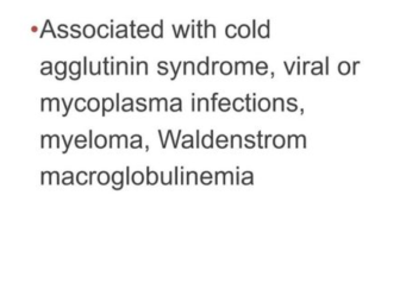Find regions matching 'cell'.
<instances>
[{"mask_svg":"<svg viewBox=\"0 0 406 289\" xmlns=\"http://www.w3.org/2000/svg\"><path fill=\"white\" fill-rule=\"evenodd\" d=\"M196 134H197V148H199V146H200V140H199V134H200V132H199V130H197Z\"/></svg>","mask_w":406,"mask_h":289,"instance_id":"obj_40","label":"cell"},{"mask_svg":"<svg viewBox=\"0 0 406 289\" xmlns=\"http://www.w3.org/2000/svg\"><path fill=\"white\" fill-rule=\"evenodd\" d=\"M219 66H220V73H222L223 75H229V74H231V72H233V65H231L230 62H228V61L219 63Z\"/></svg>","mask_w":406,"mask_h":289,"instance_id":"obj_5","label":"cell"},{"mask_svg":"<svg viewBox=\"0 0 406 289\" xmlns=\"http://www.w3.org/2000/svg\"><path fill=\"white\" fill-rule=\"evenodd\" d=\"M217 95H218V93H213L212 94V100H211V106H212V108H211V111H216V99H217Z\"/></svg>","mask_w":406,"mask_h":289,"instance_id":"obj_27","label":"cell"},{"mask_svg":"<svg viewBox=\"0 0 406 289\" xmlns=\"http://www.w3.org/2000/svg\"><path fill=\"white\" fill-rule=\"evenodd\" d=\"M186 182H187V184H190V183L197 184L198 183V174H197L196 172H188Z\"/></svg>","mask_w":406,"mask_h":289,"instance_id":"obj_15","label":"cell"},{"mask_svg":"<svg viewBox=\"0 0 406 289\" xmlns=\"http://www.w3.org/2000/svg\"><path fill=\"white\" fill-rule=\"evenodd\" d=\"M257 143H259V148L263 149V144H262V132L259 131L257 132Z\"/></svg>","mask_w":406,"mask_h":289,"instance_id":"obj_28","label":"cell"},{"mask_svg":"<svg viewBox=\"0 0 406 289\" xmlns=\"http://www.w3.org/2000/svg\"><path fill=\"white\" fill-rule=\"evenodd\" d=\"M178 172H179V168L178 167H175V184H178Z\"/></svg>","mask_w":406,"mask_h":289,"instance_id":"obj_44","label":"cell"},{"mask_svg":"<svg viewBox=\"0 0 406 289\" xmlns=\"http://www.w3.org/2000/svg\"><path fill=\"white\" fill-rule=\"evenodd\" d=\"M170 65V67H172V69L174 71V75L172 76V80H175L176 79V76H178V72H176V69H175V67H174V65H173V62H170L169 63Z\"/></svg>","mask_w":406,"mask_h":289,"instance_id":"obj_33","label":"cell"},{"mask_svg":"<svg viewBox=\"0 0 406 289\" xmlns=\"http://www.w3.org/2000/svg\"><path fill=\"white\" fill-rule=\"evenodd\" d=\"M269 138H273V135H268L265 137V145H263V148H268V140Z\"/></svg>","mask_w":406,"mask_h":289,"instance_id":"obj_35","label":"cell"},{"mask_svg":"<svg viewBox=\"0 0 406 289\" xmlns=\"http://www.w3.org/2000/svg\"><path fill=\"white\" fill-rule=\"evenodd\" d=\"M217 65H219L218 61H214V62L212 63V72H211V74H212V75L216 74V66Z\"/></svg>","mask_w":406,"mask_h":289,"instance_id":"obj_37","label":"cell"},{"mask_svg":"<svg viewBox=\"0 0 406 289\" xmlns=\"http://www.w3.org/2000/svg\"><path fill=\"white\" fill-rule=\"evenodd\" d=\"M182 65L185 66V67H184V75H187L186 71L188 68L192 69V75H196V68H194V63L193 62H191V61H190V62H184Z\"/></svg>","mask_w":406,"mask_h":289,"instance_id":"obj_21","label":"cell"},{"mask_svg":"<svg viewBox=\"0 0 406 289\" xmlns=\"http://www.w3.org/2000/svg\"><path fill=\"white\" fill-rule=\"evenodd\" d=\"M208 30L213 31V38H216V37H217L216 27H214V25H212V24H207V19H205V22H204V37H205V38H207Z\"/></svg>","mask_w":406,"mask_h":289,"instance_id":"obj_12","label":"cell"},{"mask_svg":"<svg viewBox=\"0 0 406 289\" xmlns=\"http://www.w3.org/2000/svg\"><path fill=\"white\" fill-rule=\"evenodd\" d=\"M271 19L267 20L266 24L260 25L259 29H257V33H259V36L261 38H269L271 34H269V30H271Z\"/></svg>","mask_w":406,"mask_h":289,"instance_id":"obj_1","label":"cell"},{"mask_svg":"<svg viewBox=\"0 0 406 289\" xmlns=\"http://www.w3.org/2000/svg\"><path fill=\"white\" fill-rule=\"evenodd\" d=\"M191 28H192V37L194 38V37H196V33H194V24L191 25Z\"/></svg>","mask_w":406,"mask_h":289,"instance_id":"obj_49","label":"cell"},{"mask_svg":"<svg viewBox=\"0 0 406 289\" xmlns=\"http://www.w3.org/2000/svg\"><path fill=\"white\" fill-rule=\"evenodd\" d=\"M243 66H244V62H236L235 63V74L239 75L240 74V68H242V72H243Z\"/></svg>","mask_w":406,"mask_h":289,"instance_id":"obj_23","label":"cell"},{"mask_svg":"<svg viewBox=\"0 0 406 289\" xmlns=\"http://www.w3.org/2000/svg\"><path fill=\"white\" fill-rule=\"evenodd\" d=\"M329 66H330V57L326 56L325 57V72H324V74H325V75H329V73H330Z\"/></svg>","mask_w":406,"mask_h":289,"instance_id":"obj_29","label":"cell"},{"mask_svg":"<svg viewBox=\"0 0 406 289\" xmlns=\"http://www.w3.org/2000/svg\"><path fill=\"white\" fill-rule=\"evenodd\" d=\"M251 137H254V136H251V135H248V136H245V148H248V149H251V148H255V145H256V143H255V141L253 140V141H250V138Z\"/></svg>","mask_w":406,"mask_h":289,"instance_id":"obj_20","label":"cell"},{"mask_svg":"<svg viewBox=\"0 0 406 289\" xmlns=\"http://www.w3.org/2000/svg\"><path fill=\"white\" fill-rule=\"evenodd\" d=\"M172 28H173V31H174V35H175V38H179V36H180V31H179V29H176V27L175 25H172Z\"/></svg>","mask_w":406,"mask_h":289,"instance_id":"obj_34","label":"cell"},{"mask_svg":"<svg viewBox=\"0 0 406 289\" xmlns=\"http://www.w3.org/2000/svg\"><path fill=\"white\" fill-rule=\"evenodd\" d=\"M210 101H208V99H206V98H199L198 99V111L200 112L202 111V108H203V106H205V111H210Z\"/></svg>","mask_w":406,"mask_h":289,"instance_id":"obj_13","label":"cell"},{"mask_svg":"<svg viewBox=\"0 0 406 289\" xmlns=\"http://www.w3.org/2000/svg\"><path fill=\"white\" fill-rule=\"evenodd\" d=\"M257 74H259V75H266L267 71H257Z\"/></svg>","mask_w":406,"mask_h":289,"instance_id":"obj_47","label":"cell"},{"mask_svg":"<svg viewBox=\"0 0 406 289\" xmlns=\"http://www.w3.org/2000/svg\"><path fill=\"white\" fill-rule=\"evenodd\" d=\"M350 71H352V66L348 62H346V61H343V62H341L340 65H338V73L340 74L348 75L350 73Z\"/></svg>","mask_w":406,"mask_h":289,"instance_id":"obj_6","label":"cell"},{"mask_svg":"<svg viewBox=\"0 0 406 289\" xmlns=\"http://www.w3.org/2000/svg\"><path fill=\"white\" fill-rule=\"evenodd\" d=\"M182 146H184L185 149H186V148H193V146H194L193 140H188V142L186 140H184V142H182Z\"/></svg>","mask_w":406,"mask_h":289,"instance_id":"obj_24","label":"cell"},{"mask_svg":"<svg viewBox=\"0 0 406 289\" xmlns=\"http://www.w3.org/2000/svg\"><path fill=\"white\" fill-rule=\"evenodd\" d=\"M170 103H172V104H176V103H178V105L182 106V101H181V99H179V98H174V99L170 100Z\"/></svg>","mask_w":406,"mask_h":289,"instance_id":"obj_36","label":"cell"},{"mask_svg":"<svg viewBox=\"0 0 406 289\" xmlns=\"http://www.w3.org/2000/svg\"><path fill=\"white\" fill-rule=\"evenodd\" d=\"M153 36L155 37V38H162V37H163V20H161L160 25H154Z\"/></svg>","mask_w":406,"mask_h":289,"instance_id":"obj_3","label":"cell"},{"mask_svg":"<svg viewBox=\"0 0 406 289\" xmlns=\"http://www.w3.org/2000/svg\"><path fill=\"white\" fill-rule=\"evenodd\" d=\"M259 108L260 111L262 112H267L269 108H271V103H269V100L267 99V98H262V99L259 100Z\"/></svg>","mask_w":406,"mask_h":289,"instance_id":"obj_11","label":"cell"},{"mask_svg":"<svg viewBox=\"0 0 406 289\" xmlns=\"http://www.w3.org/2000/svg\"><path fill=\"white\" fill-rule=\"evenodd\" d=\"M198 36L202 38L203 35H202V22H198Z\"/></svg>","mask_w":406,"mask_h":289,"instance_id":"obj_38","label":"cell"},{"mask_svg":"<svg viewBox=\"0 0 406 289\" xmlns=\"http://www.w3.org/2000/svg\"><path fill=\"white\" fill-rule=\"evenodd\" d=\"M250 101H251V98L250 95H246L245 97V108H246V111L248 112H251V105H250Z\"/></svg>","mask_w":406,"mask_h":289,"instance_id":"obj_25","label":"cell"},{"mask_svg":"<svg viewBox=\"0 0 406 289\" xmlns=\"http://www.w3.org/2000/svg\"><path fill=\"white\" fill-rule=\"evenodd\" d=\"M243 108H244V100L241 99V98H237V99H235V101H234V109H235V111L241 112Z\"/></svg>","mask_w":406,"mask_h":289,"instance_id":"obj_16","label":"cell"},{"mask_svg":"<svg viewBox=\"0 0 406 289\" xmlns=\"http://www.w3.org/2000/svg\"><path fill=\"white\" fill-rule=\"evenodd\" d=\"M198 73L200 75H208V74H210V72H208L207 68H206V62H205V61H203V62H199Z\"/></svg>","mask_w":406,"mask_h":289,"instance_id":"obj_19","label":"cell"},{"mask_svg":"<svg viewBox=\"0 0 406 289\" xmlns=\"http://www.w3.org/2000/svg\"><path fill=\"white\" fill-rule=\"evenodd\" d=\"M255 68H256V72L257 71H267V69H268V65H267L266 62H259Z\"/></svg>","mask_w":406,"mask_h":289,"instance_id":"obj_22","label":"cell"},{"mask_svg":"<svg viewBox=\"0 0 406 289\" xmlns=\"http://www.w3.org/2000/svg\"><path fill=\"white\" fill-rule=\"evenodd\" d=\"M236 175H237V182H236V183L240 184V183H241V181H240V172H237Z\"/></svg>","mask_w":406,"mask_h":289,"instance_id":"obj_48","label":"cell"},{"mask_svg":"<svg viewBox=\"0 0 406 289\" xmlns=\"http://www.w3.org/2000/svg\"><path fill=\"white\" fill-rule=\"evenodd\" d=\"M230 100L228 99V98H223V99H220L218 106H219V109L223 112H228L229 109H230Z\"/></svg>","mask_w":406,"mask_h":289,"instance_id":"obj_9","label":"cell"},{"mask_svg":"<svg viewBox=\"0 0 406 289\" xmlns=\"http://www.w3.org/2000/svg\"><path fill=\"white\" fill-rule=\"evenodd\" d=\"M297 66H298V75L301 74V71H300V61H299V57H298V61H297Z\"/></svg>","mask_w":406,"mask_h":289,"instance_id":"obj_43","label":"cell"},{"mask_svg":"<svg viewBox=\"0 0 406 289\" xmlns=\"http://www.w3.org/2000/svg\"><path fill=\"white\" fill-rule=\"evenodd\" d=\"M216 144H217V146L220 149H224V148H227V146H229V140L227 136L225 135L218 136V137H217Z\"/></svg>","mask_w":406,"mask_h":289,"instance_id":"obj_7","label":"cell"},{"mask_svg":"<svg viewBox=\"0 0 406 289\" xmlns=\"http://www.w3.org/2000/svg\"><path fill=\"white\" fill-rule=\"evenodd\" d=\"M359 65H360V62H358V61L353 63V74L354 75H356V66H359Z\"/></svg>","mask_w":406,"mask_h":289,"instance_id":"obj_39","label":"cell"},{"mask_svg":"<svg viewBox=\"0 0 406 289\" xmlns=\"http://www.w3.org/2000/svg\"><path fill=\"white\" fill-rule=\"evenodd\" d=\"M256 19H253V30H251V36H253V38H255V37H256Z\"/></svg>","mask_w":406,"mask_h":289,"instance_id":"obj_30","label":"cell"},{"mask_svg":"<svg viewBox=\"0 0 406 289\" xmlns=\"http://www.w3.org/2000/svg\"><path fill=\"white\" fill-rule=\"evenodd\" d=\"M212 182V175L210 172H204L202 175V183L210 184Z\"/></svg>","mask_w":406,"mask_h":289,"instance_id":"obj_18","label":"cell"},{"mask_svg":"<svg viewBox=\"0 0 406 289\" xmlns=\"http://www.w3.org/2000/svg\"><path fill=\"white\" fill-rule=\"evenodd\" d=\"M237 34L240 35L241 38H248L250 36V28L246 24H242L240 28H237Z\"/></svg>","mask_w":406,"mask_h":289,"instance_id":"obj_4","label":"cell"},{"mask_svg":"<svg viewBox=\"0 0 406 289\" xmlns=\"http://www.w3.org/2000/svg\"><path fill=\"white\" fill-rule=\"evenodd\" d=\"M192 112H196V98H192Z\"/></svg>","mask_w":406,"mask_h":289,"instance_id":"obj_41","label":"cell"},{"mask_svg":"<svg viewBox=\"0 0 406 289\" xmlns=\"http://www.w3.org/2000/svg\"><path fill=\"white\" fill-rule=\"evenodd\" d=\"M213 134L214 131L213 130H211V132L208 135H205L204 137L202 138V145L204 146L205 149H211L213 146Z\"/></svg>","mask_w":406,"mask_h":289,"instance_id":"obj_2","label":"cell"},{"mask_svg":"<svg viewBox=\"0 0 406 289\" xmlns=\"http://www.w3.org/2000/svg\"><path fill=\"white\" fill-rule=\"evenodd\" d=\"M274 140V146L278 149H281L283 146H285V138H284L283 135H277L273 137Z\"/></svg>","mask_w":406,"mask_h":289,"instance_id":"obj_10","label":"cell"},{"mask_svg":"<svg viewBox=\"0 0 406 289\" xmlns=\"http://www.w3.org/2000/svg\"><path fill=\"white\" fill-rule=\"evenodd\" d=\"M235 141H236V143H237V146H239V148H242L243 146V144H242V137H241L240 135H233L230 137V142H229V143H230V146L231 148L234 149V145H235Z\"/></svg>","mask_w":406,"mask_h":289,"instance_id":"obj_14","label":"cell"},{"mask_svg":"<svg viewBox=\"0 0 406 289\" xmlns=\"http://www.w3.org/2000/svg\"><path fill=\"white\" fill-rule=\"evenodd\" d=\"M250 105H251V111H256V108H257V103H256V99H255V97L251 98V101H250Z\"/></svg>","mask_w":406,"mask_h":289,"instance_id":"obj_31","label":"cell"},{"mask_svg":"<svg viewBox=\"0 0 406 289\" xmlns=\"http://www.w3.org/2000/svg\"><path fill=\"white\" fill-rule=\"evenodd\" d=\"M310 63H311V62H307V61H306V62H304V67H303V74L304 75L306 74V66H309Z\"/></svg>","mask_w":406,"mask_h":289,"instance_id":"obj_42","label":"cell"},{"mask_svg":"<svg viewBox=\"0 0 406 289\" xmlns=\"http://www.w3.org/2000/svg\"><path fill=\"white\" fill-rule=\"evenodd\" d=\"M287 105H288L287 109H288L289 112L297 111L298 106H297V99H295V98H289V99L287 100Z\"/></svg>","mask_w":406,"mask_h":289,"instance_id":"obj_17","label":"cell"},{"mask_svg":"<svg viewBox=\"0 0 406 289\" xmlns=\"http://www.w3.org/2000/svg\"><path fill=\"white\" fill-rule=\"evenodd\" d=\"M180 180H181V181H180V183H181V184L185 183V180H184V172H181V178H180Z\"/></svg>","mask_w":406,"mask_h":289,"instance_id":"obj_45","label":"cell"},{"mask_svg":"<svg viewBox=\"0 0 406 289\" xmlns=\"http://www.w3.org/2000/svg\"><path fill=\"white\" fill-rule=\"evenodd\" d=\"M242 183H243V184H250V183H253V176H250V178H249V179L243 178Z\"/></svg>","mask_w":406,"mask_h":289,"instance_id":"obj_32","label":"cell"},{"mask_svg":"<svg viewBox=\"0 0 406 289\" xmlns=\"http://www.w3.org/2000/svg\"><path fill=\"white\" fill-rule=\"evenodd\" d=\"M225 35L229 38H235L237 36V27L234 24H229L225 29Z\"/></svg>","mask_w":406,"mask_h":289,"instance_id":"obj_8","label":"cell"},{"mask_svg":"<svg viewBox=\"0 0 406 289\" xmlns=\"http://www.w3.org/2000/svg\"><path fill=\"white\" fill-rule=\"evenodd\" d=\"M184 140H193V137L191 135H186L184 136Z\"/></svg>","mask_w":406,"mask_h":289,"instance_id":"obj_46","label":"cell"},{"mask_svg":"<svg viewBox=\"0 0 406 289\" xmlns=\"http://www.w3.org/2000/svg\"><path fill=\"white\" fill-rule=\"evenodd\" d=\"M295 63H297V61H295V62H293V63H292V66H291V67H288V65H287V62H284V66H285V68H286V71H287V74H288V75H292L293 68H294Z\"/></svg>","mask_w":406,"mask_h":289,"instance_id":"obj_26","label":"cell"}]
</instances>
